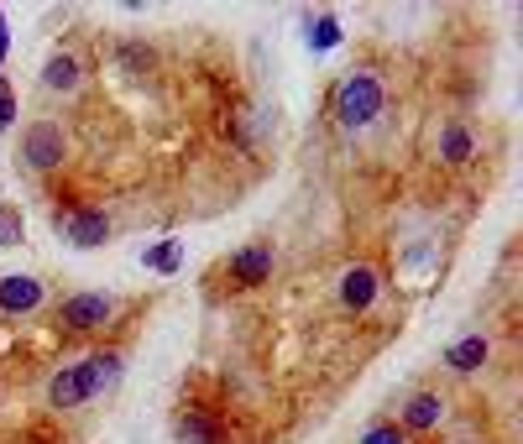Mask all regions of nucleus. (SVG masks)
<instances>
[{
  "instance_id": "obj_1",
  "label": "nucleus",
  "mask_w": 523,
  "mask_h": 444,
  "mask_svg": "<svg viewBox=\"0 0 523 444\" xmlns=\"http://www.w3.org/2000/svg\"><path fill=\"white\" fill-rule=\"evenodd\" d=\"M382 110V79L377 74H346L340 79V89H335V121L346 126V131H356V126H367L372 115Z\"/></svg>"
},
{
  "instance_id": "obj_2",
  "label": "nucleus",
  "mask_w": 523,
  "mask_h": 444,
  "mask_svg": "<svg viewBox=\"0 0 523 444\" xmlns=\"http://www.w3.org/2000/svg\"><path fill=\"white\" fill-rule=\"evenodd\" d=\"M68 162V131L58 121H32L21 131V168L27 173H58Z\"/></svg>"
},
{
  "instance_id": "obj_3",
  "label": "nucleus",
  "mask_w": 523,
  "mask_h": 444,
  "mask_svg": "<svg viewBox=\"0 0 523 444\" xmlns=\"http://www.w3.org/2000/svg\"><path fill=\"white\" fill-rule=\"evenodd\" d=\"M116 319V298L110 293H74L58 303V330L63 335H95Z\"/></svg>"
},
{
  "instance_id": "obj_4",
  "label": "nucleus",
  "mask_w": 523,
  "mask_h": 444,
  "mask_svg": "<svg viewBox=\"0 0 523 444\" xmlns=\"http://www.w3.org/2000/svg\"><path fill=\"white\" fill-rule=\"evenodd\" d=\"M58 236H63L68 246H79V251H95V246H105L110 236H116V225H110L105 209L74 204V209H58Z\"/></svg>"
},
{
  "instance_id": "obj_5",
  "label": "nucleus",
  "mask_w": 523,
  "mask_h": 444,
  "mask_svg": "<svg viewBox=\"0 0 523 444\" xmlns=\"http://www.w3.org/2000/svg\"><path fill=\"white\" fill-rule=\"evenodd\" d=\"M335 303L346 314H367L372 303H377V267L351 262L346 272H340V283H335Z\"/></svg>"
},
{
  "instance_id": "obj_6",
  "label": "nucleus",
  "mask_w": 523,
  "mask_h": 444,
  "mask_svg": "<svg viewBox=\"0 0 523 444\" xmlns=\"http://www.w3.org/2000/svg\"><path fill=\"white\" fill-rule=\"evenodd\" d=\"M121 350H95V356H84V361H74V371H79V387H84V397L95 403V397H105L110 387L121 382Z\"/></svg>"
},
{
  "instance_id": "obj_7",
  "label": "nucleus",
  "mask_w": 523,
  "mask_h": 444,
  "mask_svg": "<svg viewBox=\"0 0 523 444\" xmlns=\"http://www.w3.org/2000/svg\"><path fill=\"white\" fill-rule=\"evenodd\" d=\"M42 303H48V288L37 283V277H0V314L6 319H27V314H37Z\"/></svg>"
},
{
  "instance_id": "obj_8",
  "label": "nucleus",
  "mask_w": 523,
  "mask_h": 444,
  "mask_svg": "<svg viewBox=\"0 0 523 444\" xmlns=\"http://www.w3.org/2000/svg\"><path fill=\"white\" fill-rule=\"evenodd\" d=\"M445 397L440 392H414V397H403V408H398V429L403 434H429V429H440L445 424Z\"/></svg>"
},
{
  "instance_id": "obj_9",
  "label": "nucleus",
  "mask_w": 523,
  "mask_h": 444,
  "mask_svg": "<svg viewBox=\"0 0 523 444\" xmlns=\"http://www.w3.org/2000/svg\"><path fill=\"white\" fill-rule=\"evenodd\" d=\"M267 277H272V246H267V241L241 246V251L231 256V283H236V288H257V283H267Z\"/></svg>"
},
{
  "instance_id": "obj_10",
  "label": "nucleus",
  "mask_w": 523,
  "mask_h": 444,
  "mask_svg": "<svg viewBox=\"0 0 523 444\" xmlns=\"http://www.w3.org/2000/svg\"><path fill=\"white\" fill-rule=\"evenodd\" d=\"M79 84H84L79 58H74V53H53L48 68H42V89H48V95H74Z\"/></svg>"
},
{
  "instance_id": "obj_11",
  "label": "nucleus",
  "mask_w": 523,
  "mask_h": 444,
  "mask_svg": "<svg viewBox=\"0 0 523 444\" xmlns=\"http://www.w3.org/2000/svg\"><path fill=\"white\" fill-rule=\"evenodd\" d=\"M487 356H492L487 335H466V340H456V345L445 350V371L466 377V371H482V366H487Z\"/></svg>"
},
{
  "instance_id": "obj_12",
  "label": "nucleus",
  "mask_w": 523,
  "mask_h": 444,
  "mask_svg": "<svg viewBox=\"0 0 523 444\" xmlns=\"http://www.w3.org/2000/svg\"><path fill=\"white\" fill-rule=\"evenodd\" d=\"M178 444H220V418L210 408H184L178 413Z\"/></svg>"
},
{
  "instance_id": "obj_13",
  "label": "nucleus",
  "mask_w": 523,
  "mask_h": 444,
  "mask_svg": "<svg viewBox=\"0 0 523 444\" xmlns=\"http://www.w3.org/2000/svg\"><path fill=\"white\" fill-rule=\"evenodd\" d=\"M48 403H53L58 413H74V408H84V403H89L84 387H79V371H74V366L53 371V382H48Z\"/></svg>"
},
{
  "instance_id": "obj_14",
  "label": "nucleus",
  "mask_w": 523,
  "mask_h": 444,
  "mask_svg": "<svg viewBox=\"0 0 523 444\" xmlns=\"http://www.w3.org/2000/svg\"><path fill=\"white\" fill-rule=\"evenodd\" d=\"M142 262L152 267V272H178V262H184V246H178V241H157V246H147V256H142Z\"/></svg>"
},
{
  "instance_id": "obj_15",
  "label": "nucleus",
  "mask_w": 523,
  "mask_h": 444,
  "mask_svg": "<svg viewBox=\"0 0 523 444\" xmlns=\"http://www.w3.org/2000/svg\"><path fill=\"white\" fill-rule=\"evenodd\" d=\"M471 147H476V136H471L466 126H450V131L440 136V157H445V162H466Z\"/></svg>"
},
{
  "instance_id": "obj_16",
  "label": "nucleus",
  "mask_w": 523,
  "mask_h": 444,
  "mask_svg": "<svg viewBox=\"0 0 523 444\" xmlns=\"http://www.w3.org/2000/svg\"><path fill=\"white\" fill-rule=\"evenodd\" d=\"M309 42L320 53H330V48H340V21L335 16H320V21H309Z\"/></svg>"
},
{
  "instance_id": "obj_17",
  "label": "nucleus",
  "mask_w": 523,
  "mask_h": 444,
  "mask_svg": "<svg viewBox=\"0 0 523 444\" xmlns=\"http://www.w3.org/2000/svg\"><path fill=\"white\" fill-rule=\"evenodd\" d=\"M361 444H414V439H408L398 424H372L367 434H361Z\"/></svg>"
},
{
  "instance_id": "obj_18",
  "label": "nucleus",
  "mask_w": 523,
  "mask_h": 444,
  "mask_svg": "<svg viewBox=\"0 0 523 444\" xmlns=\"http://www.w3.org/2000/svg\"><path fill=\"white\" fill-rule=\"evenodd\" d=\"M0 246H21V220L6 199H0Z\"/></svg>"
},
{
  "instance_id": "obj_19",
  "label": "nucleus",
  "mask_w": 523,
  "mask_h": 444,
  "mask_svg": "<svg viewBox=\"0 0 523 444\" xmlns=\"http://www.w3.org/2000/svg\"><path fill=\"white\" fill-rule=\"evenodd\" d=\"M16 121V89L6 84V79H0V131H6Z\"/></svg>"
},
{
  "instance_id": "obj_20",
  "label": "nucleus",
  "mask_w": 523,
  "mask_h": 444,
  "mask_svg": "<svg viewBox=\"0 0 523 444\" xmlns=\"http://www.w3.org/2000/svg\"><path fill=\"white\" fill-rule=\"evenodd\" d=\"M0 63H6V16H0Z\"/></svg>"
}]
</instances>
